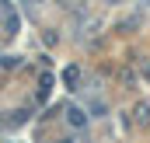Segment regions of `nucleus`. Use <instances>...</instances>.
I'll return each mask as SVG.
<instances>
[{
	"instance_id": "obj_1",
	"label": "nucleus",
	"mask_w": 150,
	"mask_h": 143,
	"mask_svg": "<svg viewBox=\"0 0 150 143\" xmlns=\"http://www.w3.org/2000/svg\"><path fill=\"white\" fill-rule=\"evenodd\" d=\"M67 115H70V126H84V122H87V115H84L80 108H70Z\"/></svg>"
},
{
	"instance_id": "obj_2",
	"label": "nucleus",
	"mask_w": 150,
	"mask_h": 143,
	"mask_svg": "<svg viewBox=\"0 0 150 143\" xmlns=\"http://www.w3.org/2000/svg\"><path fill=\"white\" fill-rule=\"evenodd\" d=\"M63 80H67V84L74 87L77 80H80V70H77V67H67V70H63Z\"/></svg>"
},
{
	"instance_id": "obj_3",
	"label": "nucleus",
	"mask_w": 150,
	"mask_h": 143,
	"mask_svg": "<svg viewBox=\"0 0 150 143\" xmlns=\"http://www.w3.org/2000/svg\"><path fill=\"white\" fill-rule=\"evenodd\" d=\"M63 143H70V140H63Z\"/></svg>"
}]
</instances>
